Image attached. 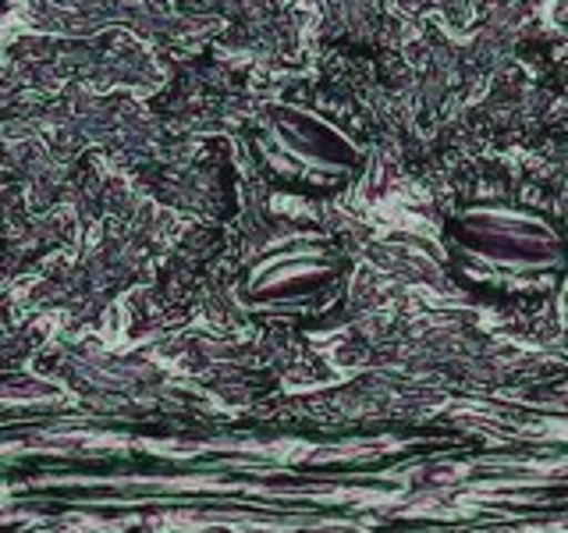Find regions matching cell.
Wrapping results in <instances>:
<instances>
[{"mask_svg": "<svg viewBox=\"0 0 568 533\" xmlns=\"http://www.w3.org/2000/svg\"><path fill=\"white\" fill-rule=\"evenodd\" d=\"M263 164L284 185L310 195H327L342 189L359 168V147L306 107H274L256 139Z\"/></svg>", "mask_w": 568, "mask_h": 533, "instance_id": "6da1fadb", "label": "cell"}, {"mask_svg": "<svg viewBox=\"0 0 568 533\" xmlns=\"http://www.w3.org/2000/svg\"><path fill=\"white\" fill-rule=\"evenodd\" d=\"M342 271L345 260L331 245H288L260 257L248 266L242 274L239 295L253 310H313L316 302H324L334 292V284L342 281Z\"/></svg>", "mask_w": 568, "mask_h": 533, "instance_id": "7a4b0ae2", "label": "cell"}, {"mask_svg": "<svg viewBox=\"0 0 568 533\" xmlns=\"http://www.w3.org/2000/svg\"><path fill=\"white\" fill-rule=\"evenodd\" d=\"M458 239L484 260L508 266H544L561 257V235L540 213L515 207H473L462 213Z\"/></svg>", "mask_w": 568, "mask_h": 533, "instance_id": "3957f363", "label": "cell"}]
</instances>
